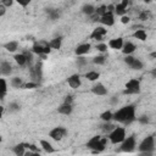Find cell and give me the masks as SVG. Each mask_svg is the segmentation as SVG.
Here are the masks:
<instances>
[{
    "mask_svg": "<svg viewBox=\"0 0 156 156\" xmlns=\"http://www.w3.org/2000/svg\"><path fill=\"white\" fill-rule=\"evenodd\" d=\"M11 85H12L13 88H21V87H22V79L18 78V77L12 78V80H11Z\"/></svg>",
    "mask_w": 156,
    "mask_h": 156,
    "instance_id": "obj_30",
    "label": "cell"
},
{
    "mask_svg": "<svg viewBox=\"0 0 156 156\" xmlns=\"http://www.w3.org/2000/svg\"><path fill=\"white\" fill-rule=\"evenodd\" d=\"M145 2H150V1H152V0H144Z\"/></svg>",
    "mask_w": 156,
    "mask_h": 156,
    "instance_id": "obj_50",
    "label": "cell"
},
{
    "mask_svg": "<svg viewBox=\"0 0 156 156\" xmlns=\"http://www.w3.org/2000/svg\"><path fill=\"white\" fill-rule=\"evenodd\" d=\"M99 21H100L104 26H107V27H111V26H113V23H115L113 15L110 13V12H105L102 16H100Z\"/></svg>",
    "mask_w": 156,
    "mask_h": 156,
    "instance_id": "obj_9",
    "label": "cell"
},
{
    "mask_svg": "<svg viewBox=\"0 0 156 156\" xmlns=\"http://www.w3.org/2000/svg\"><path fill=\"white\" fill-rule=\"evenodd\" d=\"M2 112H4V107L0 106V118H1V116H2Z\"/></svg>",
    "mask_w": 156,
    "mask_h": 156,
    "instance_id": "obj_49",
    "label": "cell"
},
{
    "mask_svg": "<svg viewBox=\"0 0 156 156\" xmlns=\"http://www.w3.org/2000/svg\"><path fill=\"white\" fill-rule=\"evenodd\" d=\"M136 48H135V45L133 44V43H126V44H123V46H122V51H123V54H126V55H129V54H132V52H134V50H135Z\"/></svg>",
    "mask_w": 156,
    "mask_h": 156,
    "instance_id": "obj_18",
    "label": "cell"
},
{
    "mask_svg": "<svg viewBox=\"0 0 156 156\" xmlns=\"http://www.w3.org/2000/svg\"><path fill=\"white\" fill-rule=\"evenodd\" d=\"M1 140H2V138H1V135H0V141H1Z\"/></svg>",
    "mask_w": 156,
    "mask_h": 156,
    "instance_id": "obj_51",
    "label": "cell"
},
{
    "mask_svg": "<svg viewBox=\"0 0 156 156\" xmlns=\"http://www.w3.org/2000/svg\"><path fill=\"white\" fill-rule=\"evenodd\" d=\"M91 91H93L95 95H105V94L107 93L106 88H105V87H104V84H101V83L95 84V85L91 88Z\"/></svg>",
    "mask_w": 156,
    "mask_h": 156,
    "instance_id": "obj_15",
    "label": "cell"
},
{
    "mask_svg": "<svg viewBox=\"0 0 156 156\" xmlns=\"http://www.w3.org/2000/svg\"><path fill=\"white\" fill-rule=\"evenodd\" d=\"M22 145L24 146V147H28V149H30L33 152H38V147L35 146V145H33V144H27V143H22Z\"/></svg>",
    "mask_w": 156,
    "mask_h": 156,
    "instance_id": "obj_35",
    "label": "cell"
},
{
    "mask_svg": "<svg viewBox=\"0 0 156 156\" xmlns=\"http://www.w3.org/2000/svg\"><path fill=\"white\" fill-rule=\"evenodd\" d=\"M139 122H140V123H144V124H145V123H149V118H147L146 116H141V117L139 118Z\"/></svg>",
    "mask_w": 156,
    "mask_h": 156,
    "instance_id": "obj_46",
    "label": "cell"
},
{
    "mask_svg": "<svg viewBox=\"0 0 156 156\" xmlns=\"http://www.w3.org/2000/svg\"><path fill=\"white\" fill-rule=\"evenodd\" d=\"M40 145H41V147H43L46 152H54V147L51 146V144H50L49 141H46V140H40Z\"/></svg>",
    "mask_w": 156,
    "mask_h": 156,
    "instance_id": "obj_26",
    "label": "cell"
},
{
    "mask_svg": "<svg viewBox=\"0 0 156 156\" xmlns=\"http://www.w3.org/2000/svg\"><path fill=\"white\" fill-rule=\"evenodd\" d=\"M126 138V129L122 128V127H117V128H113L108 135V139L111 140V143L113 144H118V143H122L123 139Z\"/></svg>",
    "mask_w": 156,
    "mask_h": 156,
    "instance_id": "obj_3",
    "label": "cell"
},
{
    "mask_svg": "<svg viewBox=\"0 0 156 156\" xmlns=\"http://www.w3.org/2000/svg\"><path fill=\"white\" fill-rule=\"evenodd\" d=\"M87 63V60L84 58V57H78L77 58V65L78 66H83V65H85Z\"/></svg>",
    "mask_w": 156,
    "mask_h": 156,
    "instance_id": "obj_41",
    "label": "cell"
},
{
    "mask_svg": "<svg viewBox=\"0 0 156 156\" xmlns=\"http://www.w3.org/2000/svg\"><path fill=\"white\" fill-rule=\"evenodd\" d=\"M134 38H136V39H139V40H141V41H144V40H146V32L144 30V29H138L136 32H134Z\"/></svg>",
    "mask_w": 156,
    "mask_h": 156,
    "instance_id": "obj_24",
    "label": "cell"
},
{
    "mask_svg": "<svg viewBox=\"0 0 156 156\" xmlns=\"http://www.w3.org/2000/svg\"><path fill=\"white\" fill-rule=\"evenodd\" d=\"M134 58H135V57H133V56H129V55H127V57L124 58V62H126V63H127L128 66H130V65H132V62L134 61Z\"/></svg>",
    "mask_w": 156,
    "mask_h": 156,
    "instance_id": "obj_38",
    "label": "cell"
},
{
    "mask_svg": "<svg viewBox=\"0 0 156 156\" xmlns=\"http://www.w3.org/2000/svg\"><path fill=\"white\" fill-rule=\"evenodd\" d=\"M10 110L11 111H17V110H20V106L16 102H11L10 104Z\"/></svg>",
    "mask_w": 156,
    "mask_h": 156,
    "instance_id": "obj_44",
    "label": "cell"
},
{
    "mask_svg": "<svg viewBox=\"0 0 156 156\" xmlns=\"http://www.w3.org/2000/svg\"><path fill=\"white\" fill-rule=\"evenodd\" d=\"M105 12H106V6H105V5H101L100 7H98V9L95 10V13H96L98 16H102Z\"/></svg>",
    "mask_w": 156,
    "mask_h": 156,
    "instance_id": "obj_34",
    "label": "cell"
},
{
    "mask_svg": "<svg viewBox=\"0 0 156 156\" xmlns=\"http://www.w3.org/2000/svg\"><path fill=\"white\" fill-rule=\"evenodd\" d=\"M154 146H155V144H154V136H152V135H149V136H146V138L140 143L139 150H140L141 152H144L145 155H150V154L154 151Z\"/></svg>",
    "mask_w": 156,
    "mask_h": 156,
    "instance_id": "obj_5",
    "label": "cell"
},
{
    "mask_svg": "<svg viewBox=\"0 0 156 156\" xmlns=\"http://www.w3.org/2000/svg\"><path fill=\"white\" fill-rule=\"evenodd\" d=\"M5 12H6V7L2 4H0V16H4Z\"/></svg>",
    "mask_w": 156,
    "mask_h": 156,
    "instance_id": "obj_48",
    "label": "cell"
},
{
    "mask_svg": "<svg viewBox=\"0 0 156 156\" xmlns=\"http://www.w3.org/2000/svg\"><path fill=\"white\" fill-rule=\"evenodd\" d=\"M99 77H100V74L95 71H89L88 73H85V78L89 79V80H96Z\"/></svg>",
    "mask_w": 156,
    "mask_h": 156,
    "instance_id": "obj_27",
    "label": "cell"
},
{
    "mask_svg": "<svg viewBox=\"0 0 156 156\" xmlns=\"http://www.w3.org/2000/svg\"><path fill=\"white\" fill-rule=\"evenodd\" d=\"M11 72H12V66L10 62L4 61L0 63V74L1 76H9Z\"/></svg>",
    "mask_w": 156,
    "mask_h": 156,
    "instance_id": "obj_12",
    "label": "cell"
},
{
    "mask_svg": "<svg viewBox=\"0 0 156 156\" xmlns=\"http://www.w3.org/2000/svg\"><path fill=\"white\" fill-rule=\"evenodd\" d=\"M67 82H68V85L71 88H73V89H77V88L80 87V77H79V74H72L67 79Z\"/></svg>",
    "mask_w": 156,
    "mask_h": 156,
    "instance_id": "obj_11",
    "label": "cell"
},
{
    "mask_svg": "<svg viewBox=\"0 0 156 156\" xmlns=\"http://www.w3.org/2000/svg\"><path fill=\"white\" fill-rule=\"evenodd\" d=\"M93 62L96 63V65H102V63H105V56H101V55L96 56V57H94Z\"/></svg>",
    "mask_w": 156,
    "mask_h": 156,
    "instance_id": "obj_33",
    "label": "cell"
},
{
    "mask_svg": "<svg viewBox=\"0 0 156 156\" xmlns=\"http://www.w3.org/2000/svg\"><path fill=\"white\" fill-rule=\"evenodd\" d=\"M13 152H15L17 156H22V155H24V146H23L22 144L16 145V146L13 147Z\"/></svg>",
    "mask_w": 156,
    "mask_h": 156,
    "instance_id": "obj_28",
    "label": "cell"
},
{
    "mask_svg": "<svg viewBox=\"0 0 156 156\" xmlns=\"http://www.w3.org/2000/svg\"><path fill=\"white\" fill-rule=\"evenodd\" d=\"M129 21H130V18H129L128 16H124V15H123V16H122V18H121V22H122L123 24H127Z\"/></svg>",
    "mask_w": 156,
    "mask_h": 156,
    "instance_id": "obj_45",
    "label": "cell"
},
{
    "mask_svg": "<svg viewBox=\"0 0 156 156\" xmlns=\"http://www.w3.org/2000/svg\"><path fill=\"white\" fill-rule=\"evenodd\" d=\"M102 129H104V130H106V132H110V130H112V129H113V126H112L111 123H106L105 126H102Z\"/></svg>",
    "mask_w": 156,
    "mask_h": 156,
    "instance_id": "obj_42",
    "label": "cell"
},
{
    "mask_svg": "<svg viewBox=\"0 0 156 156\" xmlns=\"http://www.w3.org/2000/svg\"><path fill=\"white\" fill-rule=\"evenodd\" d=\"M32 77H33V79H37V80H39L41 78V63L38 62L35 65V67L32 68Z\"/></svg>",
    "mask_w": 156,
    "mask_h": 156,
    "instance_id": "obj_17",
    "label": "cell"
},
{
    "mask_svg": "<svg viewBox=\"0 0 156 156\" xmlns=\"http://www.w3.org/2000/svg\"><path fill=\"white\" fill-rule=\"evenodd\" d=\"M127 5H128V0H123L122 2H119V4H117L116 6H115V12L117 13V15H121V16H123L124 13H126V9H127Z\"/></svg>",
    "mask_w": 156,
    "mask_h": 156,
    "instance_id": "obj_13",
    "label": "cell"
},
{
    "mask_svg": "<svg viewBox=\"0 0 156 156\" xmlns=\"http://www.w3.org/2000/svg\"><path fill=\"white\" fill-rule=\"evenodd\" d=\"M89 50H90V44H80L76 49V55L77 56H82V55L89 52Z\"/></svg>",
    "mask_w": 156,
    "mask_h": 156,
    "instance_id": "obj_16",
    "label": "cell"
},
{
    "mask_svg": "<svg viewBox=\"0 0 156 156\" xmlns=\"http://www.w3.org/2000/svg\"><path fill=\"white\" fill-rule=\"evenodd\" d=\"M82 12L85 13V15H88V16H90V15L95 13V9H94L93 5H90V4H85V5L82 7Z\"/></svg>",
    "mask_w": 156,
    "mask_h": 156,
    "instance_id": "obj_22",
    "label": "cell"
},
{
    "mask_svg": "<svg viewBox=\"0 0 156 156\" xmlns=\"http://www.w3.org/2000/svg\"><path fill=\"white\" fill-rule=\"evenodd\" d=\"M66 129L63 128V127H56V128H54L50 133H49V135L54 139V140H61L65 135H66Z\"/></svg>",
    "mask_w": 156,
    "mask_h": 156,
    "instance_id": "obj_8",
    "label": "cell"
},
{
    "mask_svg": "<svg viewBox=\"0 0 156 156\" xmlns=\"http://www.w3.org/2000/svg\"><path fill=\"white\" fill-rule=\"evenodd\" d=\"M96 49H98L99 51L104 52V51L107 50V45H106V44H98V45H96Z\"/></svg>",
    "mask_w": 156,
    "mask_h": 156,
    "instance_id": "obj_36",
    "label": "cell"
},
{
    "mask_svg": "<svg viewBox=\"0 0 156 156\" xmlns=\"http://www.w3.org/2000/svg\"><path fill=\"white\" fill-rule=\"evenodd\" d=\"M101 119L102 121H105V122H108V121H111L112 119V112L111 111H106V112H104V113H101Z\"/></svg>",
    "mask_w": 156,
    "mask_h": 156,
    "instance_id": "obj_32",
    "label": "cell"
},
{
    "mask_svg": "<svg viewBox=\"0 0 156 156\" xmlns=\"http://www.w3.org/2000/svg\"><path fill=\"white\" fill-rule=\"evenodd\" d=\"M15 61L20 66H24L27 63V57H26L24 54H18V55H15Z\"/></svg>",
    "mask_w": 156,
    "mask_h": 156,
    "instance_id": "obj_23",
    "label": "cell"
},
{
    "mask_svg": "<svg viewBox=\"0 0 156 156\" xmlns=\"http://www.w3.org/2000/svg\"><path fill=\"white\" fill-rule=\"evenodd\" d=\"M149 17H150V12H147V11H144L140 13V20H147Z\"/></svg>",
    "mask_w": 156,
    "mask_h": 156,
    "instance_id": "obj_40",
    "label": "cell"
},
{
    "mask_svg": "<svg viewBox=\"0 0 156 156\" xmlns=\"http://www.w3.org/2000/svg\"><path fill=\"white\" fill-rule=\"evenodd\" d=\"M134 147H135V138H134V135L128 136L127 139H126V138L123 139V141H122V146H121V149H122L123 151L130 152V151L134 150Z\"/></svg>",
    "mask_w": 156,
    "mask_h": 156,
    "instance_id": "obj_7",
    "label": "cell"
},
{
    "mask_svg": "<svg viewBox=\"0 0 156 156\" xmlns=\"http://www.w3.org/2000/svg\"><path fill=\"white\" fill-rule=\"evenodd\" d=\"M106 141H107L106 138H101L100 135H95V136H93V138L87 143V146H88L89 149H93L94 152H100V151H102V150L105 149Z\"/></svg>",
    "mask_w": 156,
    "mask_h": 156,
    "instance_id": "obj_2",
    "label": "cell"
},
{
    "mask_svg": "<svg viewBox=\"0 0 156 156\" xmlns=\"http://www.w3.org/2000/svg\"><path fill=\"white\" fill-rule=\"evenodd\" d=\"M32 51L34 54H38V55H46L51 51V48L49 46V43L45 41V40H40V41H37L34 43L33 48H32Z\"/></svg>",
    "mask_w": 156,
    "mask_h": 156,
    "instance_id": "obj_4",
    "label": "cell"
},
{
    "mask_svg": "<svg viewBox=\"0 0 156 156\" xmlns=\"http://www.w3.org/2000/svg\"><path fill=\"white\" fill-rule=\"evenodd\" d=\"M35 87H38V83H37V82H30V83L24 84V88H27V89H33V88H35Z\"/></svg>",
    "mask_w": 156,
    "mask_h": 156,
    "instance_id": "obj_37",
    "label": "cell"
},
{
    "mask_svg": "<svg viewBox=\"0 0 156 156\" xmlns=\"http://www.w3.org/2000/svg\"><path fill=\"white\" fill-rule=\"evenodd\" d=\"M58 113H62V115H71L72 112V105H67V104H63L62 106L58 107Z\"/></svg>",
    "mask_w": 156,
    "mask_h": 156,
    "instance_id": "obj_21",
    "label": "cell"
},
{
    "mask_svg": "<svg viewBox=\"0 0 156 156\" xmlns=\"http://www.w3.org/2000/svg\"><path fill=\"white\" fill-rule=\"evenodd\" d=\"M140 91V83L138 79H130L126 84V89L123 94H138Z\"/></svg>",
    "mask_w": 156,
    "mask_h": 156,
    "instance_id": "obj_6",
    "label": "cell"
},
{
    "mask_svg": "<svg viewBox=\"0 0 156 156\" xmlns=\"http://www.w3.org/2000/svg\"><path fill=\"white\" fill-rule=\"evenodd\" d=\"M112 118L117 122L129 124L135 119V108L133 105H127L119 108L118 111H116L115 113H112Z\"/></svg>",
    "mask_w": 156,
    "mask_h": 156,
    "instance_id": "obj_1",
    "label": "cell"
},
{
    "mask_svg": "<svg viewBox=\"0 0 156 156\" xmlns=\"http://www.w3.org/2000/svg\"><path fill=\"white\" fill-rule=\"evenodd\" d=\"M108 46L111 49H116V50H119L122 49L123 46V39L122 38H115V39H111L108 41Z\"/></svg>",
    "mask_w": 156,
    "mask_h": 156,
    "instance_id": "obj_14",
    "label": "cell"
},
{
    "mask_svg": "<svg viewBox=\"0 0 156 156\" xmlns=\"http://www.w3.org/2000/svg\"><path fill=\"white\" fill-rule=\"evenodd\" d=\"M107 33V30L104 28V27H96L93 33L90 34V38L91 39H95V40H102V37Z\"/></svg>",
    "mask_w": 156,
    "mask_h": 156,
    "instance_id": "obj_10",
    "label": "cell"
},
{
    "mask_svg": "<svg viewBox=\"0 0 156 156\" xmlns=\"http://www.w3.org/2000/svg\"><path fill=\"white\" fill-rule=\"evenodd\" d=\"M1 2H2V5L5 7H10L13 4V0H1Z\"/></svg>",
    "mask_w": 156,
    "mask_h": 156,
    "instance_id": "obj_43",
    "label": "cell"
},
{
    "mask_svg": "<svg viewBox=\"0 0 156 156\" xmlns=\"http://www.w3.org/2000/svg\"><path fill=\"white\" fill-rule=\"evenodd\" d=\"M61 43H62V38L58 37V38H55V39L50 40V41H49V46H50L51 49L58 50V49L61 48Z\"/></svg>",
    "mask_w": 156,
    "mask_h": 156,
    "instance_id": "obj_19",
    "label": "cell"
},
{
    "mask_svg": "<svg viewBox=\"0 0 156 156\" xmlns=\"http://www.w3.org/2000/svg\"><path fill=\"white\" fill-rule=\"evenodd\" d=\"M4 48H5L7 51L12 52V51H15V50L18 48V43H17V41H9V43H6V44L4 45Z\"/></svg>",
    "mask_w": 156,
    "mask_h": 156,
    "instance_id": "obj_25",
    "label": "cell"
},
{
    "mask_svg": "<svg viewBox=\"0 0 156 156\" xmlns=\"http://www.w3.org/2000/svg\"><path fill=\"white\" fill-rule=\"evenodd\" d=\"M130 68H133V69H141L143 68V62L140 60H138V58H134V61L130 65Z\"/></svg>",
    "mask_w": 156,
    "mask_h": 156,
    "instance_id": "obj_29",
    "label": "cell"
},
{
    "mask_svg": "<svg viewBox=\"0 0 156 156\" xmlns=\"http://www.w3.org/2000/svg\"><path fill=\"white\" fill-rule=\"evenodd\" d=\"M48 16H49V18L50 20H56V18H58V16H60V13H58V11H56V10H48Z\"/></svg>",
    "mask_w": 156,
    "mask_h": 156,
    "instance_id": "obj_31",
    "label": "cell"
},
{
    "mask_svg": "<svg viewBox=\"0 0 156 156\" xmlns=\"http://www.w3.org/2000/svg\"><path fill=\"white\" fill-rule=\"evenodd\" d=\"M72 100H73V99H72V96H69V95H68V96H66V99H65V102H63V104L71 105V104H72Z\"/></svg>",
    "mask_w": 156,
    "mask_h": 156,
    "instance_id": "obj_47",
    "label": "cell"
},
{
    "mask_svg": "<svg viewBox=\"0 0 156 156\" xmlns=\"http://www.w3.org/2000/svg\"><path fill=\"white\" fill-rule=\"evenodd\" d=\"M15 1H17L21 6H23V7H26L27 5H29V2L32 1V0H15Z\"/></svg>",
    "mask_w": 156,
    "mask_h": 156,
    "instance_id": "obj_39",
    "label": "cell"
},
{
    "mask_svg": "<svg viewBox=\"0 0 156 156\" xmlns=\"http://www.w3.org/2000/svg\"><path fill=\"white\" fill-rule=\"evenodd\" d=\"M6 91H7V84H6V80L4 78H0V100L4 99V96L6 95Z\"/></svg>",
    "mask_w": 156,
    "mask_h": 156,
    "instance_id": "obj_20",
    "label": "cell"
}]
</instances>
